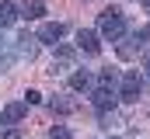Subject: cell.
Returning <instances> with one entry per match:
<instances>
[{
  "label": "cell",
  "mask_w": 150,
  "mask_h": 139,
  "mask_svg": "<svg viewBox=\"0 0 150 139\" xmlns=\"http://www.w3.org/2000/svg\"><path fill=\"white\" fill-rule=\"evenodd\" d=\"M49 139H74V132H70L67 125H52V129H49Z\"/></svg>",
  "instance_id": "obj_15"
},
{
  "label": "cell",
  "mask_w": 150,
  "mask_h": 139,
  "mask_svg": "<svg viewBox=\"0 0 150 139\" xmlns=\"http://www.w3.org/2000/svg\"><path fill=\"white\" fill-rule=\"evenodd\" d=\"M25 101L28 104H42V94H38L35 87H28V91H25Z\"/></svg>",
  "instance_id": "obj_16"
},
{
  "label": "cell",
  "mask_w": 150,
  "mask_h": 139,
  "mask_svg": "<svg viewBox=\"0 0 150 139\" xmlns=\"http://www.w3.org/2000/svg\"><path fill=\"white\" fill-rule=\"evenodd\" d=\"M119 80H122V77H119L115 70H101V73L94 77V87H101V91H115V94H119Z\"/></svg>",
  "instance_id": "obj_8"
},
{
  "label": "cell",
  "mask_w": 150,
  "mask_h": 139,
  "mask_svg": "<svg viewBox=\"0 0 150 139\" xmlns=\"http://www.w3.org/2000/svg\"><path fill=\"white\" fill-rule=\"evenodd\" d=\"M14 45H18V56L21 59H35L38 56V35H32V32H21Z\"/></svg>",
  "instance_id": "obj_6"
},
{
  "label": "cell",
  "mask_w": 150,
  "mask_h": 139,
  "mask_svg": "<svg viewBox=\"0 0 150 139\" xmlns=\"http://www.w3.org/2000/svg\"><path fill=\"white\" fill-rule=\"evenodd\" d=\"M143 7H147V11H150V0H143Z\"/></svg>",
  "instance_id": "obj_19"
},
{
  "label": "cell",
  "mask_w": 150,
  "mask_h": 139,
  "mask_svg": "<svg viewBox=\"0 0 150 139\" xmlns=\"http://www.w3.org/2000/svg\"><path fill=\"white\" fill-rule=\"evenodd\" d=\"M42 14H45V4H42V0H28V4L21 7V18H28V21H38Z\"/></svg>",
  "instance_id": "obj_11"
},
{
  "label": "cell",
  "mask_w": 150,
  "mask_h": 139,
  "mask_svg": "<svg viewBox=\"0 0 150 139\" xmlns=\"http://www.w3.org/2000/svg\"><path fill=\"white\" fill-rule=\"evenodd\" d=\"M63 35H67V25H63V21H45V25L38 28V42H42V45H59Z\"/></svg>",
  "instance_id": "obj_3"
},
{
  "label": "cell",
  "mask_w": 150,
  "mask_h": 139,
  "mask_svg": "<svg viewBox=\"0 0 150 139\" xmlns=\"http://www.w3.org/2000/svg\"><path fill=\"white\" fill-rule=\"evenodd\" d=\"M77 49L87 52V56H98V52H101V35L91 32V28H80V32H77Z\"/></svg>",
  "instance_id": "obj_5"
},
{
  "label": "cell",
  "mask_w": 150,
  "mask_h": 139,
  "mask_svg": "<svg viewBox=\"0 0 150 139\" xmlns=\"http://www.w3.org/2000/svg\"><path fill=\"white\" fill-rule=\"evenodd\" d=\"M70 91H94V77H91L87 70L70 73Z\"/></svg>",
  "instance_id": "obj_9"
},
{
  "label": "cell",
  "mask_w": 150,
  "mask_h": 139,
  "mask_svg": "<svg viewBox=\"0 0 150 139\" xmlns=\"http://www.w3.org/2000/svg\"><path fill=\"white\" fill-rule=\"evenodd\" d=\"M49 108H52L56 115H70V111L77 108V101H70V98H63V94H56V98L49 101Z\"/></svg>",
  "instance_id": "obj_12"
},
{
  "label": "cell",
  "mask_w": 150,
  "mask_h": 139,
  "mask_svg": "<svg viewBox=\"0 0 150 139\" xmlns=\"http://www.w3.org/2000/svg\"><path fill=\"white\" fill-rule=\"evenodd\" d=\"M98 35L108 38V42H122L126 38V18L119 11H105L101 21H98Z\"/></svg>",
  "instance_id": "obj_1"
},
{
  "label": "cell",
  "mask_w": 150,
  "mask_h": 139,
  "mask_svg": "<svg viewBox=\"0 0 150 139\" xmlns=\"http://www.w3.org/2000/svg\"><path fill=\"white\" fill-rule=\"evenodd\" d=\"M18 21V7L11 4V0H4L0 4V28H7V25H14Z\"/></svg>",
  "instance_id": "obj_13"
},
{
  "label": "cell",
  "mask_w": 150,
  "mask_h": 139,
  "mask_svg": "<svg viewBox=\"0 0 150 139\" xmlns=\"http://www.w3.org/2000/svg\"><path fill=\"white\" fill-rule=\"evenodd\" d=\"M28 115V101H11L4 111H0V125H7V129H14L21 118Z\"/></svg>",
  "instance_id": "obj_4"
},
{
  "label": "cell",
  "mask_w": 150,
  "mask_h": 139,
  "mask_svg": "<svg viewBox=\"0 0 150 139\" xmlns=\"http://www.w3.org/2000/svg\"><path fill=\"white\" fill-rule=\"evenodd\" d=\"M136 52H143V45H140V38H136V35H126V38L119 42V56H122V59H133Z\"/></svg>",
  "instance_id": "obj_10"
},
{
  "label": "cell",
  "mask_w": 150,
  "mask_h": 139,
  "mask_svg": "<svg viewBox=\"0 0 150 139\" xmlns=\"http://www.w3.org/2000/svg\"><path fill=\"white\" fill-rule=\"evenodd\" d=\"M56 63H59V66H70V63H74V45H56ZM56 63H52V66H56Z\"/></svg>",
  "instance_id": "obj_14"
},
{
  "label": "cell",
  "mask_w": 150,
  "mask_h": 139,
  "mask_svg": "<svg viewBox=\"0 0 150 139\" xmlns=\"http://www.w3.org/2000/svg\"><path fill=\"white\" fill-rule=\"evenodd\" d=\"M136 38H140V45H150V25H147V28H140Z\"/></svg>",
  "instance_id": "obj_17"
},
{
  "label": "cell",
  "mask_w": 150,
  "mask_h": 139,
  "mask_svg": "<svg viewBox=\"0 0 150 139\" xmlns=\"http://www.w3.org/2000/svg\"><path fill=\"white\" fill-rule=\"evenodd\" d=\"M115 101H119V94L115 91H101V87H94L91 91V104L105 115V111H115Z\"/></svg>",
  "instance_id": "obj_7"
},
{
  "label": "cell",
  "mask_w": 150,
  "mask_h": 139,
  "mask_svg": "<svg viewBox=\"0 0 150 139\" xmlns=\"http://www.w3.org/2000/svg\"><path fill=\"white\" fill-rule=\"evenodd\" d=\"M140 94H143V77L136 70L122 73V80H119V101L133 104V101H140Z\"/></svg>",
  "instance_id": "obj_2"
},
{
  "label": "cell",
  "mask_w": 150,
  "mask_h": 139,
  "mask_svg": "<svg viewBox=\"0 0 150 139\" xmlns=\"http://www.w3.org/2000/svg\"><path fill=\"white\" fill-rule=\"evenodd\" d=\"M147 80H150V59H147Z\"/></svg>",
  "instance_id": "obj_18"
}]
</instances>
